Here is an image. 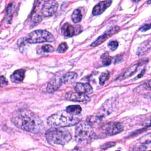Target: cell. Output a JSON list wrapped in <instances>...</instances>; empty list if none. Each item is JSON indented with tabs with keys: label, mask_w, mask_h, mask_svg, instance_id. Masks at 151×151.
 <instances>
[{
	"label": "cell",
	"mask_w": 151,
	"mask_h": 151,
	"mask_svg": "<svg viewBox=\"0 0 151 151\" xmlns=\"http://www.w3.org/2000/svg\"><path fill=\"white\" fill-rule=\"evenodd\" d=\"M93 134V129L89 122L80 123L75 129V140L81 145L88 143L91 140Z\"/></svg>",
	"instance_id": "5"
},
{
	"label": "cell",
	"mask_w": 151,
	"mask_h": 151,
	"mask_svg": "<svg viewBox=\"0 0 151 151\" xmlns=\"http://www.w3.org/2000/svg\"><path fill=\"white\" fill-rule=\"evenodd\" d=\"M34 6L32 16L47 17L55 13L58 8V3L55 1H37L35 2Z\"/></svg>",
	"instance_id": "4"
},
{
	"label": "cell",
	"mask_w": 151,
	"mask_h": 151,
	"mask_svg": "<svg viewBox=\"0 0 151 151\" xmlns=\"http://www.w3.org/2000/svg\"><path fill=\"white\" fill-rule=\"evenodd\" d=\"M25 40L31 44L41 43L52 42L54 41V37L50 32L46 30L38 29L29 33L25 38Z\"/></svg>",
	"instance_id": "6"
},
{
	"label": "cell",
	"mask_w": 151,
	"mask_h": 151,
	"mask_svg": "<svg viewBox=\"0 0 151 151\" xmlns=\"http://www.w3.org/2000/svg\"><path fill=\"white\" fill-rule=\"evenodd\" d=\"M42 50L44 52H51L54 51V48L52 45L50 44H45L42 46Z\"/></svg>",
	"instance_id": "23"
},
{
	"label": "cell",
	"mask_w": 151,
	"mask_h": 151,
	"mask_svg": "<svg viewBox=\"0 0 151 151\" xmlns=\"http://www.w3.org/2000/svg\"><path fill=\"white\" fill-rule=\"evenodd\" d=\"M114 145H115V143H113V142H109V143H107L103 145V146H101V147L103 149V148L104 147H105V146H107V147H109L113 146H114Z\"/></svg>",
	"instance_id": "27"
},
{
	"label": "cell",
	"mask_w": 151,
	"mask_h": 151,
	"mask_svg": "<svg viewBox=\"0 0 151 151\" xmlns=\"http://www.w3.org/2000/svg\"><path fill=\"white\" fill-rule=\"evenodd\" d=\"M67 48H68V45H67V43H65V42H62L61 44H60L58 45L57 51L58 52L61 53V52H65V51L67 50Z\"/></svg>",
	"instance_id": "22"
},
{
	"label": "cell",
	"mask_w": 151,
	"mask_h": 151,
	"mask_svg": "<svg viewBox=\"0 0 151 151\" xmlns=\"http://www.w3.org/2000/svg\"><path fill=\"white\" fill-rule=\"evenodd\" d=\"M66 98L69 100L73 101L84 102L90 100L89 97L85 94L80 93L78 92H69L66 94Z\"/></svg>",
	"instance_id": "11"
},
{
	"label": "cell",
	"mask_w": 151,
	"mask_h": 151,
	"mask_svg": "<svg viewBox=\"0 0 151 151\" xmlns=\"http://www.w3.org/2000/svg\"><path fill=\"white\" fill-rule=\"evenodd\" d=\"M75 90L77 92L87 95L93 92V88L88 83H77L75 86Z\"/></svg>",
	"instance_id": "14"
},
{
	"label": "cell",
	"mask_w": 151,
	"mask_h": 151,
	"mask_svg": "<svg viewBox=\"0 0 151 151\" xmlns=\"http://www.w3.org/2000/svg\"><path fill=\"white\" fill-rule=\"evenodd\" d=\"M1 86H6L8 84V81L6 79V78L5 77H4L3 76H2L1 77Z\"/></svg>",
	"instance_id": "26"
},
{
	"label": "cell",
	"mask_w": 151,
	"mask_h": 151,
	"mask_svg": "<svg viewBox=\"0 0 151 151\" xmlns=\"http://www.w3.org/2000/svg\"><path fill=\"white\" fill-rule=\"evenodd\" d=\"M25 76V70L19 69L15 70L11 76V80L14 83H21L23 81Z\"/></svg>",
	"instance_id": "15"
},
{
	"label": "cell",
	"mask_w": 151,
	"mask_h": 151,
	"mask_svg": "<svg viewBox=\"0 0 151 151\" xmlns=\"http://www.w3.org/2000/svg\"><path fill=\"white\" fill-rule=\"evenodd\" d=\"M150 28V24H145L143 26H142V27H140L139 28V30L140 31H142V32H145V31H146L148 29H149Z\"/></svg>",
	"instance_id": "25"
},
{
	"label": "cell",
	"mask_w": 151,
	"mask_h": 151,
	"mask_svg": "<svg viewBox=\"0 0 151 151\" xmlns=\"http://www.w3.org/2000/svg\"><path fill=\"white\" fill-rule=\"evenodd\" d=\"M115 99L114 97L107 99L104 103L99 109L96 115L90 119V121H100L105 117L109 115L113 111L115 107Z\"/></svg>",
	"instance_id": "7"
},
{
	"label": "cell",
	"mask_w": 151,
	"mask_h": 151,
	"mask_svg": "<svg viewBox=\"0 0 151 151\" xmlns=\"http://www.w3.org/2000/svg\"><path fill=\"white\" fill-rule=\"evenodd\" d=\"M77 78V74L74 72H68L61 76L62 84H67L74 82Z\"/></svg>",
	"instance_id": "16"
},
{
	"label": "cell",
	"mask_w": 151,
	"mask_h": 151,
	"mask_svg": "<svg viewBox=\"0 0 151 151\" xmlns=\"http://www.w3.org/2000/svg\"><path fill=\"white\" fill-rule=\"evenodd\" d=\"M103 132L109 136L115 135L121 132L123 129V126L119 122H110L104 124L102 128Z\"/></svg>",
	"instance_id": "8"
},
{
	"label": "cell",
	"mask_w": 151,
	"mask_h": 151,
	"mask_svg": "<svg viewBox=\"0 0 151 151\" xmlns=\"http://www.w3.org/2000/svg\"><path fill=\"white\" fill-rule=\"evenodd\" d=\"M101 58L102 60V64L104 66H107V65H110L111 63V59L109 57V54L107 52L101 55Z\"/></svg>",
	"instance_id": "20"
},
{
	"label": "cell",
	"mask_w": 151,
	"mask_h": 151,
	"mask_svg": "<svg viewBox=\"0 0 151 151\" xmlns=\"http://www.w3.org/2000/svg\"><path fill=\"white\" fill-rule=\"evenodd\" d=\"M81 120L79 114L71 115L66 111V113L61 112L51 115L48 118L47 123L52 127H65L78 124Z\"/></svg>",
	"instance_id": "2"
},
{
	"label": "cell",
	"mask_w": 151,
	"mask_h": 151,
	"mask_svg": "<svg viewBox=\"0 0 151 151\" xmlns=\"http://www.w3.org/2000/svg\"><path fill=\"white\" fill-rule=\"evenodd\" d=\"M81 18H82V15L80 10L78 9H75L71 15V19L73 21L74 23H78L81 20Z\"/></svg>",
	"instance_id": "19"
},
{
	"label": "cell",
	"mask_w": 151,
	"mask_h": 151,
	"mask_svg": "<svg viewBox=\"0 0 151 151\" xmlns=\"http://www.w3.org/2000/svg\"><path fill=\"white\" fill-rule=\"evenodd\" d=\"M139 64H136L132 66H131L130 67H129L120 77H119V80H124L126 79L127 78L130 77V76H132V75H133L137 71V68L139 67Z\"/></svg>",
	"instance_id": "17"
},
{
	"label": "cell",
	"mask_w": 151,
	"mask_h": 151,
	"mask_svg": "<svg viewBox=\"0 0 151 151\" xmlns=\"http://www.w3.org/2000/svg\"><path fill=\"white\" fill-rule=\"evenodd\" d=\"M62 34L65 37H71L81 32L80 28L78 27H74L70 24L65 23L61 28Z\"/></svg>",
	"instance_id": "10"
},
{
	"label": "cell",
	"mask_w": 151,
	"mask_h": 151,
	"mask_svg": "<svg viewBox=\"0 0 151 151\" xmlns=\"http://www.w3.org/2000/svg\"><path fill=\"white\" fill-rule=\"evenodd\" d=\"M47 140L51 143L64 145L71 139V134L64 127H51L45 133Z\"/></svg>",
	"instance_id": "3"
},
{
	"label": "cell",
	"mask_w": 151,
	"mask_h": 151,
	"mask_svg": "<svg viewBox=\"0 0 151 151\" xmlns=\"http://www.w3.org/2000/svg\"><path fill=\"white\" fill-rule=\"evenodd\" d=\"M109 77H110V74L107 71L104 73H102L99 77L100 84L101 85H103L105 83V82L109 78Z\"/></svg>",
	"instance_id": "21"
},
{
	"label": "cell",
	"mask_w": 151,
	"mask_h": 151,
	"mask_svg": "<svg viewBox=\"0 0 151 151\" xmlns=\"http://www.w3.org/2000/svg\"><path fill=\"white\" fill-rule=\"evenodd\" d=\"M61 84H63L61 80V77H55L48 82L47 87V91L49 93H52L56 91Z\"/></svg>",
	"instance_id": "13"
},
{
	"label": "cell",
	"mask_w": 151,
	"mask_h": 151,
	"mask_svg": "<svg viewBox=\"0 0 151 151\" xmlns=\"http://www.w3.org/2000/svg\"><path fill=\"white\" fill-rule=\"evenodd\" d=\"M65 111L71 115H78L81 111V107L79 105H71L66 107Z\"/></svg>",
	"instance_id": "18"
},
{
	"label": "cell",
	"mask_w": 151,
	"mask_h": 151,
	"mask_svg": "<svg viewBox=\"0 0 151 151\" xmlns=\"http://www.w3.org/2000/svg\"><path fill=\"white\" fill-rule=\"evenodd\" d=\"M111 3V1H100L94 6L92 11V14L94 15H99L101 14L106 10V8L110 6Z\"/></svg>",
	"instance_id": "12"
},
{
	"label": "cell",
	"mask_w": 151,
	"mask_h": 151,
	"mask_svg": "<svg viewBox=\"0 0 151 151\" xmlns=\"http://www.w3.org/2000/svg\"><path fill=\"white\" fill-rule=\"evenodd\" d=\"M12 121L18 127L26 132L37 133L42 127V122L39 116L28 109H21L15 113Z\"/></svg>",
	"instance_id": "1"
},
{
	"label": "cell",
	"mask_w": 151,
	"mask_h": 151,
	"mask_svg": "<svg viewBox=\"0 0 151 151\" xmlns=\"http://www.w3.org/2000/svg\"><path fill=\"white\" fill-rule=\"evenodd\" d=\"M120 27L119 26H114L113 27H111L109 29L105 31L102 35H101L100 37H99L91 44V46L92 47H96L97 46L101 43H103L104 41H105L109 37H111L113 34H116L120 30Z\"/></svg>",
	"instance_id": "9"
},
{
	"label": "cell",
	"mask_w": 151,
	"mask_h": 151,
	"mask_svg": "<svg viewBox=\"0 0 151 151\" xmlns=\"http://www.w3.org/2000/svg\"><path fill=\"white\" fill-rule=\"evenodd\" d=\"M118 42L116 41H111L107 44L108 47L111 51H114L115 50H116L118 47Z\"/></svg>",
	"instance_id": "24"
}]
</instances>
